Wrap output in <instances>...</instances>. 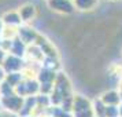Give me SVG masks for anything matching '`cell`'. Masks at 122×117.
<instances>
[{"label":"cell","mask_w":122,"mask_h":117,"mask_svg":"<svg viewBox=\"0 0 122 117\" xmlns=\"http://www.w3.org/2000/svg\"><path fill=\"white\" fill-rule=\"evenodd\" d=\"M23 100H25V98L14 94V95H10V96H1V105L10 113H15V114L18 113L19 114V111L22 110Z\"/></svg>","instance_id":"7a4b0ae2"},{"label":"cell","mask_w":122,"mask_h":117,"mask_svg":"<svg viewBox=\"0 0 122 117\" xmlns=\"http://www.w3.org/2000/svg\"><path fill=\"white\" fill-rule=\"evenodd\" d=\"M73 117H95L92 109V100L84 95H74L73 96Z\"/></svg>","instance_id":"6da1fadb"},{"label":"cell","mask_w":122,"mask_h":117,"mask_svg":"<svg viewBox=\"0 0 122 117\" xmlns=\"http://www.w3.org/2000/svg\"><path fill=\"white\" fill-rule=\"evenodd\" d=\"M17 32H18V37L22 40L26 45L28 44L29 45L36 44V41L39 39V33L36 32V29L30 28L28 25H21V26L17 29Z\"/></svg>","instance_id":"5b68a950"},{"label":"cell","mask_w":122,"mask_h":117,"mask_svg":"<svg viewBox=\"0 0 122 117\" xmlns=\"http://www.w3.org/2000/svg\"><path fill=\"white\" fill-rule=\"evenodd\" d=\"M74 7L80 11H89L97 6L99 0H73Z\"/></svg>","instance_id":"8fae6325"},{"label":"cell","mask_w":122,"mask_h":117,"mask_svg":"<svg viewBox=\"0 0 122 117\" xmlns=\"http://www.w3.org/2000/svg\"><path fill=\"white\" fill-rule=\"evenodd\" d=\"M99 98L102 99V102L106 106H119V103H121V92H119V89L104 91Z\"/></svg>","instance_id":"8992f818"},{"label":"cell","mask_w":122,"mask_h":117,"mask_svg":"<svg viewBox=\"0 0 122 117\" xmlns=\"http://www.w3.org/2000/svg\"><path fill=\"white\" fill-rule=\"evenodd\" d=\"M1 21L6 23V25H10V26H21L22 23V19H21V15L18 11H10V12H6L4 17L1 18Z\"/></svg>","instance_id":"30bf717a"},{"label":"cell","mask_w":122,"mask_h":117,"mask_svg":"<svg viewBox=\"0 0 122 117\" xmlns=\"http://www.w3.org/2000/svg\"><path fill=\"white\" fill-rule=\"evenodd\" d=\"M25 77H23V73L22 72H17V73H10V74H6V81L11 87H17L19 83H22Z\"/></svg>","instance_id":"4fadbf2b"},{"label":"cell","mask_w":122,"mask_h":117,"mask_svg":"<svg viewBox=\"0 0 122 117\" xmlns=\"http://www.w3.org/2000/svg\"><path fill=\"white\" fill-rule=\"evenodd\" d=\"M26 51H28L26 50V44L17 36L15 39L12 40L11 48H10V54L11 55H15V56H19V58H23L25 54H26Z\"/></svg>","instance_id":"9c48e42d"},{"label":"cell","mask_w":122,"mask_h":117,"mask_svg":"<svg viewBox=\"0 0 122 117\" xmlns=\"http://www.w3.org/2000/svg\"><path fill=\"white\" fill-rule=\"evenodd\" d=\"M18 12H19V15H21L22 22H25V23L32 22L34 18H36V15H37V10H36L34 4H30V3L23 4V6L18 10Z\"/></svg>","instance_id":"52a82bcc"},{"label":"cell","mask_w":122,"mask_h":117,"mask_svg":"<svg viewBox=\"0 0 122 117\" xmlns=\"http://www.w3.org/2000/svg\"><path fill=\"white\" fill-rule=\"evenodd\" d=\"M41 67H45V69L56 72L58 67H59V61L56 58H54V56H44V59L41 61Z\"/></svg>","instance_id":"5bb4252c"},{"label":"cell","mask_w":122,"mask_h":117,"mask_svg":"<svg viewBox=\"0 0 122 117\" xmlns=\"http://www.w3.org/2000/svg\"><path fill=\"white\" fill-rule=\"evenodd\" d=\"M56 76H58V72H54V70H50V69H45V67H40L37 74H36V78L40 84H45V83H55Z\"/></svg>","instance_id":"ba28073f"},{"label":"cell","mask_w":122,"mask_h":117,"mask_svg":"<svg viewBox=\"0 0 122 117\" xmlns=\"http://www.w3.org/2000/svg\"><path fill=\"white\" fill-rule=\"evenodd\" d=\"M3 80H6V72H4V69L0 66V84L3 83Z\"/></svg>","instance_id":"2e32d148"},{"label":"cell","mask_w":122,"mask_h":117,"mask_svg":"<svg viewBox=\"0 0 122 117\" xmlns=\"http://www.w3.org/2000/svg\"><path fill=\"white\" fill-rule=\"evenodd\" d=\"M23 67H25V63H23V59L19 58V56L15 55H7L4 62H3V69L6 74H10V73H17L21 72Z\"/></svg>","instance_id":"277c9868"},{"label":"cell","mask_w":122,"mask_h":117,"mask_svg":"<svg viewBox=\"0 0 122 117\" xmlns=\"http://www.w3.org/2000/svg\"><path fill=\"white\" fill-rule=\"evenodd\" d=\"M47 4L52 11L59 14H71L76 10L73 0H47Z\"/></svg>","instance_id":"3957f363"},{"label":"cell","mask_w":122,"mask_h":117,"mask_svg":"<svg viewBox=\"0 0 122 117\" xmlns=\"http://www.w3.org/2000/svg\"><path fill=\"white\" fill-rule=\"evenodd\" d=\"M92 109H93L95 117H106V105L102 102L99 96L92 100Z\"/></svg>","instance_id":"7c38bea8"},{"label":"cell","mask_w":122,"mask_h":117,"mask_svg":"<svg viewBox=\"0 0 122 117\" xmlns=\"http://www.w3.org/2000/svg\"><path fill=\"white\" fill-rule=\"evenodd\" d=\"M106 117H121L118 106H106Z\"/></svg>","instance_id":"9a60e30c"},{"label":"cell","mask_w":122,"mask_h":117,"mask_svg":"<svg viewBox=\"0 0 122 117\" xmlns=\"http://www.w3.org/2000/svg\"><path fill=\"white\" fill-rule=\"evenodd\" d=\"M118 89H119V91H121V92H122V80H121V81H119V88H118Z\"/></svg>","instance_id":"ac0fdd59"},{"label":"cell","mask_w":122,"mask_h":117,"mask_svg":"<svg viewBox=\"0 0 122 117\" xmlns=\"http://www.w3.org/2000/svg\"><path fill=\"white\" fill-rule=\"evenodd\" d=\"M47 117H52V116H47Z\"/></svg>","instance_id":"d6986e66"},{"label":"cell","mask_w":122,"mask_h":117,"mask_svg":"<svg viewBox=\"0 0 122 117\" xmlns=\"http://www.w3.org/2000/svg\"><path fill=\"white\" fill-rule=\"evenodd\" d=\"M3 25H4V22L0 19V36H1V33H3Z\"/></svg>","instance_id":"e0dca14e"}]
</instances>
